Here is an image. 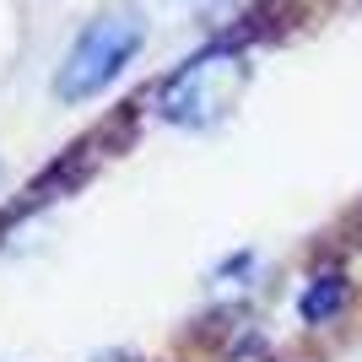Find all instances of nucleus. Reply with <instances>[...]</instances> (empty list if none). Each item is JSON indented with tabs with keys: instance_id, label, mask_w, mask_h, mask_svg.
Returning a JSON list of instances; mask_svg holds the SVG:
<instances>
[{
	"instance_id": "nucleus-1",
	"label": "nucleus",
	"mask_w": 362,
	"mask_h": 362,
	"mask_svg": "<svg viewBox=\"0 0 362 362\" xmlns=\"http://www.w3.org/2000/svg\"><path fill=\"white\" fill-rule=\"evenodd\" d=\"M255 81V65L238 44H211L189 54L184 65L157 81L151 92V119L173 124V130H216L222 119H233L243 103V92Z\"/></svg>"
},
{
	"instance_id": "nucleus-2",
	"label": "nucleus",
	"mask_w": 362,
	"mask_h": 362,
	"mask_svg": "<svg viewBox=\"0 0 362 362\" xmlns=\"http://www.w3.org/2000/svg\"><path fill=\"white\" fill-rule=\"evenodd\" d=\"M141 49H146V16H141L136 6L119 0V6L92 11L87 22L76 28V38L65 44L54 76H49V98L60 108H81V103H92V98H103Z\"/></svg>"
},
{
	"instance_id": "nucleus-3",
	"label": "nucleus",
	"mask_w": 362,
	"mask_h": 362,
	"mask_svg": "<svg viewBox=\"0 0 362 362\" xmlns=\"http://www.w3.org/2000/svg\"><path fill=\"white\" fill-rule=\"evenodd\" d=\"M341 303H346V281H341V276H319L314 287L298 298V314L308 319V325H325V319H335Z\"/></svg>"
}]
</instances>
